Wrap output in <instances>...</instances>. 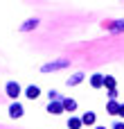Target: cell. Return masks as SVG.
<instances>
[{"label":"cell","instance_id":"6da1fadb","mask_svg":"<svg viewBox=\"0 0 124 129\" xmlns=\"http://www.w3.org/2000/svg\"><path fill=\"white\" fill-rule=\"evenodd\" d=\"M68 66H70V59H59V61L43 63L41 70H43V73H52V70H61V68H68Z\"/></svg>","mask_w":124,"mask_h":129},{"label":"cell","instance_id":"7a4b0ae2","mask_svg":"<svg viewBox=\"0 0 124 129\" xmlns=\"http://www.w3.org/2000/svg\"><path fill=\"white\" fill-rule=\"evenodd\" d=\"M7 95L11 98V100H16L18 95H20V86H18V82H7Z\"/></svg>","mask_w":124,"mask_h":129},{"label":"cell","instance_id":"3957f363","mask_svg":"<svg viewBox=\"0 0 124 129\" xmlns=\"http://www.w3.org/2000/svg\"><path fill=\"white\" fill-rule=\"evenodd\" d=\"M38 95H41V88H38V86H34V84H32V86H27V88H25V98L36 100Z\"/></svg>","mask_w":124,"mask_h":129},{"label":"cell","instance_id":"277c9868","mask_svg":"<svg viewBox=\"0 0 124 129\" xmlns=\"http://www.w3.org/2000/svg\"><path fill=\"white\" fill-rule=\"evenodd\" d=\"M61 111H63V102H50V104H47V113L59 116Z\"/></svg>","mask_w":124,"mask_h":129},{"label":"cell","instance_id":"5b68a950","mask_svg":"<svg viewBox=\"0 0 124 129\" xmlns=\"http://www.w3.org/2000/svg\"><path fill=\"white\" fill-rule=\"evenodd\" d=\"M9 116H11V118H20V116H23V107H20L18 102H14V104L9 107Z\"/></svg>","mask_w":124,"mask_h":129},{"label":"cell","instance_id":"8992f818","mask_svg":"<svg viewBox=\"0 0 124 129\" xmlns=\"http://www.w3.org/2000/svg\"><path fill=\"white\" fill-rule=\"evenodd\" d=\"M36 25H38V18H29V20H25V25H20V32H29Z\"/></svg>","mask_w":124,"mask_h":129},{"label":"cell","instance_id":"52a82bcc","mask_svg":"<svg viewBox=\"0 0 124 129\" xmlns=\"http://www.w3.org/2000/svg\"><path fill=\"white\" fill-rule=\"evenodd\" d=\"M84 77H86L84 73H77V75H72V77L68 79V86H77V84H81V82H84Z\"/></svg>","mask_w":124,"mask_h":129},{"label":"cell","instance_id":"ba28073f","mask_svg":"<svg viewBox=\"0 0 124 129\" xmlns=\"http://www.w3.org/2000/svg\"><path fill=\"white\" fill-rule=\"evenodd\" d=\"M81 122H84V125H95V113H93V111H86V113L81 116Z\"/></svg>","mask_w":124,"mask_h":129},{"label":"cell","instance_id":"9c48e42d","mask_svg":"<svg viewBox=\"0 0 124 129\" xmlns=\"http://www.w3.org/2000/svg\"><path fill=\"white\" fill-rule=\"evenodd\" d=\"M90 84H93L95 88L104 86V75H93V77H90Z\"/></svg>","mask_w":124,"mask_h":129},{"label":"cell","instance_id":"30bf717a","mask_svg":"<svg viewBox=\"0 0 124 129\" xmlns=\"http://www.w3.org/2000/svg\"><path fill=\"white\" fill-rule=\"evenodd\" d=\"M106 111H108L111 116H117V113H120V104L111 100V102H108V107H106Z\"/></svg>","mask_w":124,"mask_h":129},{"label":"cell","instance_id":"8fae6325","mask_svg":"<svg viewBox=\"0 0 124 129\" xmlns=\"http://www.w3.org/2000/svg\"><path fill=\"white\" fill-rule=\"evenodd\" d=\"M61 102H63V109H66V111H75V109H77V102L70 100V98H68V100H61Z\"/></svg>","mask_w":124,"mask_h":129},{"label":"cell","instance_id":"7c38bea8","mask_svg":"<svg viewBox=\"0 0 124 129\" xmlns=\"http://www.w3.org/2000/svg\"><path fill=\"white\" fill-rule=\"evenodd\" d=\"M81 125H84L81 118H70V120H68V129H79Z\"/></svg>","mask_w":124,"mask_h":129},{"label":"cell","instance_id":"4fadbf2b","mask_svg":"<svg viewBox=\"0 0 124 129\" xmlns=\"http://www.w3.org/2000/svg\"><path fill=\"white\" fill-rule=\"evenodd\" d=\"M108 29H111V32H120V29H124V20H115L113 25H108Z\"/></svg>","mask_w":124,"mask_h":129},{"label":"cell","instance_id":"5bb4252c","mask_svg":"<svg viewBox=\"0 0 124 129\" xmlns=\"http://www.w3.org/2000/svg\"><path fill=\"white\" fill-rule=\"evenodd\" d=\"M104 86H106L108 91H113V88H115V77H104Z\"/></svg>","mask_w":124,"mask_h":129},{"label":"cell","instance_id":"9a60e30c","mask_svg":"<svg viewBox=\"0 0 124 129\" xmlns=\"http://www.w3.org/2000/svg\"><path fill=\"white\" fill-rule=\"evenodd\" d=\"M52 100H61V95H59L56 91H50V102H52Z\"/></svg>","mask_w":124,"mask_h":129},{"label":"cell","instance_id":"2e32d148","mask_svg":"<svg viewBox=\"0 0 124 129\" xmlns=\"http://www.w3.org/2000/svg\"><path fill=\"white\" fill-rule=\"evenodd\" d=\"M113 129H124V122H115V125H113Z\"/></svg>","mask_w":124,"mask_h":129},{"label":"cell","instance_id":"e0dca14e","mask_svg":"<svg viewBox=\"0 0 124 129\" xmlns=\"http://www.w3.org/2000/svg\"><path fill=\"white\" fill-rule=\"evenodd\" d=\"M117 116H122V118H124V104H120V113H117Z\"/></svg>","mask_w":124,"mask_h":129},{"label":"cell","instance_id":"ac0fdd59","mask_svg":"<svg viewBox=\"0 0 124 129\" xmlns=\"http://www.w3.org/2000/svg\"><path fill=\"white\" fill-rule=\"evenodd\" d=\"M97 129H106V127H97Z\"/></svg>","mask_w":124,"mask_h":129}]
</instances>
